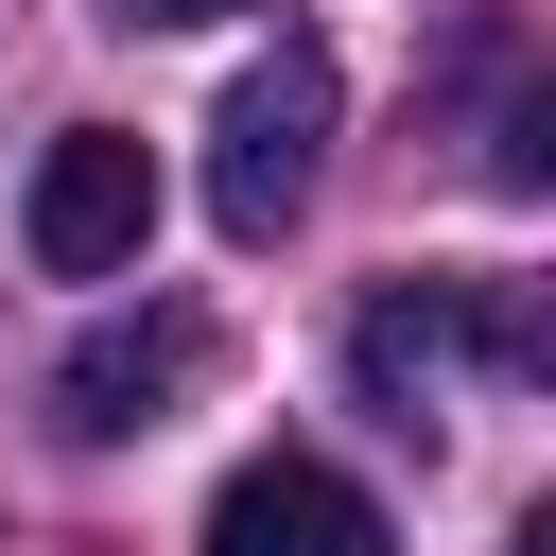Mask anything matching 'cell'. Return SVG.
I'll use <instances>...</instances> for the list:
<instances>
[{"instance_id": "1", "label": "cell", "mask_w": 556, "mask_h": 556, "mask_svg": "<svg viewBox=\"0 0 556 556\" xmlns=\"http://www.w3.org/2000/svg\"><path fill=\"white\" fill-rule=\"evenodd\" d=\"M330 52L313 35H278L243 87H226V122H208V226L226 243H278L295 208H313V174H330Z\"/></svg>"}, {"instance_id": "2", "label": "cell", "mask_w": 556, "mask_h": 556, "mask_svg": "<svg viewBox=\"0 0 556 556\" xmlns=\"http://www.w3.org/2000/svg\"><path fill=\"white\" fill-rule=\"evenodd\" d=\"M539 365V330H521V295L504 278H417V295H365V330H348V365H365V400L400 417V434H434V400H452V365Z\"/></svg>"}, {"instance_id": "3", "label": "cell", "mask_w": 556, "mask_h": 556, "mask_svg": "<svg viewBox=\"0 0 556 556\" xmlns=\"http://www.w3.org/2000/svg\"><path fill=\"white\" fill-rule=\"evenodd\" d=\"M17 243H35V278H139V243H156V156H139L122 122H70V139L35 156V191H17Z\"/></svg>"}, {"instance_id": "4", "label": "cell", "mask_w": 556, "mask_h": 556, "mask_svg": "<svg viewBox=\"0 0 556 556\" xmlns=\"http://www.w3.org/2000/svg\"><path fill=\"white\" fill-rule=\"evenodd\" d=\"M208 556H400V539H382V504L330 452H243L208 486Z\"/></svg>"}, {"instance_id": "5", "label": "cell", "mask_w": 556, "mask_h": 556, "mask_svg": "<svg viewBox=\"0 0 556 556\" xmlns=\"http://www.w3.org/2000/svg\"><path fill=\"white\" fill-rule=\"evenodd\" d=\"M191 382H208V330H191V313H104V330L52 365V434H156Z\"/></svg>"}, {"instance_id": "6", "label": "cell", "mask_w": 556, "mask_h": 556, "mask_svg": "<svg viewBox=\"0 0 556 556\" xmlns=\"http://www.w3.org/2000/svg\"><path fill=\"white\" fill-rule=\"evenodd\" d=\"M104 17H139V35H191V17H243V0H104Z\"/></svg>"}]
</instances>
